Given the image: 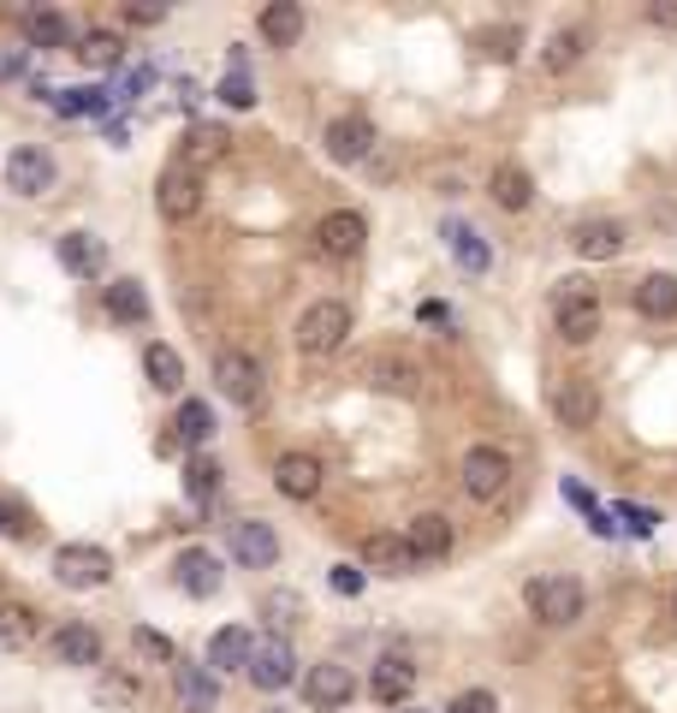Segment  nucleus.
<instances>
[{"mask_svg": "<svg viewBox=\"0 0 677 713\" xmlns=\"http://www.w3.org/2000/svg\"><path fill=\"white\" fill-rule=\"evenodd\" d=\"M345 339H351V303H338V298L309 303L303 322H298V352H303V357H328V352H338Z\"/></svg>", "mask_w": 677, "mask_h": 713, "instance_id": "nucleus-1", "label": "nucleus"}, {"mask_svg": "<svg viewBox=\"0 0 677 713\" xmlns=\"http://www.w3.org/2000/svg\"><path fill=\"white\" fill-rule=\"evenodd\" d=\"M529 613H535L541 624H553V631H565V624L582 619V583L577 577H535V583L523 589Z\"/></svg>", "mask_w": 677, "mask_h": 713, "instance_id": "nucleus-2", "label": "nucleus"}, {"mask_svg": "<svg viewBox=\"0 0 677 713\" xmlns=\"http://www.w3.org/2000/svg\"><path fill=\"white\" fill-rule=\"evenodd\" d=\"M553 322H558V339L565 345H588L600 333V298L582 280H565L553 298Z\"/></svg>", "mask_w": 677, "mask_h": 713, "instance_id": "nucleus-3", "label": "nucleus"}, {"mask_svg": "<svg viewBox=\"0 0 677 713\" xmlns=\"http://www.w3.org/2000/svg\"><path fill=\"white\" fill-rule=\"evenodd\" d=\"M214 387L226 392L238 411H262V399H268V381H262V363L249 352H220L214 357Z\"/></svg>", "mask_w": 677, "mask_h": 713, "instance_id": "nucleus-4", "label": "nucleus"}, {"mask_svg": "<svg viewBox=\"0 0 677 713\" xmlns=\"http://www.w3.org/2000/svg\"><path fill=\"white\" fill-rule=\"evenodd\" d=\"M108 577H113V559L90 542H66L54 553V583L60 589H101Z\"/></svg>", "mask_w": 677, "mask_h": 713, "instance_id": "nucleus-5", "label": "nucleus"}, {"mask_svg": "<svg viewBox=\"0 0 677 713\" xmlns=\"http://www.w3.org/2000/svg\"><path fill=\"white\" fill-rule=\"evenodd\" d=\"M321 149H328V161L351 167V161H369L375 155V120H363V113H338L321 131Z\"/></svg>", "mask_w": 677, "mask_h": 713, "instance_id": "nucleus-6", "label": "nucleus"}, {"mask_svg": "<svg viewBox=\"0 0 677 713\" xmlns=\"http://www.w3.org/2000/svg\"><path fill=\"white\" fill-rule=\"evenodd\" d=\"M458 476H464V493H469V500H499V493H506V482H511V458L499 453V446H469Z\"/></svg>", "mask_w": 677, "mask_h": 713, "instance_id": "nucleus-7", "label": "nucleus"}, {"mask_svg": "<svg viewBox=\"0 0 677 713\" xmlns=\"http://www.w3.org/2000/svg\"><path fill=\"white\" fill-rule=\"evenodd\" d=\"M363 238H369V221H363L357 209H333L328 221L315 226V250L333 256V261H351L363 250Z\"/></svg>", "mask_w": 677, "mask_h": 713, "instance_id": "nucleus-8", "label": "nucleus"}, {"mask_svg": "<svg viewBox=\"0 0 677 713\" xmlns=\"http://www.w3.org/2000/svg\"><path fill=\"white\" fill-rule=\"evenodd\" d=\"M553 416L565 422V428H595V416H600V392L588 375H565V381L553 387Z\"/></svg>", "mask_w": 677, "mask_h": 713, "instance_id": "nucleus-9", "label": "nucleus"}, {"mask_svg": "<svg viewBox=\"0 0 677 713\" xmlns=\"http://www.w3.org/2000/svg\"><path fill=\"white\" fill-rule=\"evenodd\" d=\"M155 209H160V221H190V214L202 209V179L197 172H185V167H167L160 172V185H155Z\"/></svg>", "mask_w": 677, "mask_h": 713, "instance_id": "nucleus-10", "label": "nucleus"}, {"mask_svg": "<svg viewBox=\"0 0 677 713\" xmlns=\"http://www.w3.org/2000/svg\"><path fill=\"white\" fill-rule=\"evenodd\" d=\"M291 678H298V654H291L286 636L256 643V654H249V683H256V690H286Z\"/></svg>", "mask_w": 677, "mask_h": 713, "instance_id": "nucleus-11", "label": "nucleus"}, {"mask_svg": "<svg viewBox=\"0 0 677 713\" xmlns=\"http://www.w3.org/2000/svg\"><path fill=\"white\" fill-rule=\"evenodd\" d=\"M303 695H309V708H345L351 695H357V678H351V666L321 660V666L303 672Z\"/></svg>", "mask_w": 677, "mask_h": 713, "instance_id": "nucleus-12", "label": "nucleus"}, {"mask_svg": "<svg viewBox=\"0 0 677 713\" xmlns=\"http://www.w3.org/2000/svg\"><path fill=\"white\" fill-rule=\"evenodd\" d=\"M363 375H369V387H380V392H399V399H410V392H422V363H417V357H404V352H375Z\"/></svg>", "mask_w": 677, "mask_h": 713, "instance_id": "nucleus-13", "label": "nucleus"}, {"mask_svg": "<svg viewBox=\"0 0 677 713\" xmlns=\"http://www.w3.org/2000/svg\"><path fill=\"white\" fill-rule=\"evenodd\" d=\"M54 185V161L42 149H31V143H19V149L7 155V191L19 197H42Z\"/></svg>", "mask_w": 677, "mask_h": 713, "instance_id": "nucleus-14", "label": "nucleus"}, {"mask_svg": "<svg viewBox=\"0 0 677 713\" xmlns=\"http://www.w3.org/2000/svg\"><path fill=\"white\" fill-rule=\"evenodd\" d=\"M363 565H369V571H380V577H410L422 559H417V547H410L404 535L380 530V535H369V542H363Z\"/></svg>", "mask_w": 677, "mask_h": 713, "instance_id": "nucleus-15", "label": "nucleus"}, {"mask_svg": "<svg viewBox=\"0 0 677 713\" xmlns=\"http://www.w3.org/2000/svg\"><path fill=\"white\" fill-rule=\"evenodd\" d=\"M232 559L249 565V571H268V565L279 559V535H274V523H232Z\"/></svg>", "mask_w": 677, "mask_h": 713, "instance_id": "nucleus-16", "label": "nucleus"}, {"mask_svg": "<svg viewBox=\"0 0 677 713\" xmlns=\"http://www.w3.org/2000/svg\"><path fill=\"white\" fill-rule=\"evenodd\" d=\"M274 488L286 493V500H315V493H321V458H309V453H279Z\"/></svg>", "mask_w": 677, "mask_h": 713, "instance_id": "nucleus-17", "label": "nucleus"}, {"mask_svg": "<svg viewBox=\"0 0 677 713\" xmlns=\"http://www.w3.org/2000/svg\"><path fill=\"white\" fill-rule=\"evenodd\" d=\"M48 654L60 666H101V636L90 624H60V631L48 636Z\"/></svg>", "mask_w": 677, "mask_h": 713, "instance_id": "nucleus-18", "label": "nucleus"}, {"mask_svg": "<svg viewBox=\"0 0 677 713\" xmlns=\"http://www.w3.org/2000/svg\"><path fill=\"white\" fill-rule=\"evenodd\" d=\"M404 542L417 547V559H422V565H429V559H446V553H452V542H458V535H452V523L440 517V512H422V517H410Z\"/></svg>", "mask_w": 677, "mask_h": 713, "instance_id": "nucleus-19", "label": "nucleus"}, {"mask_svg": "<svg viewBox=\"0 0 677 713\" xmlns=\"http://www.w3.org/2000/svg\"><path fill=\"white\" fill-rule=\"evenodd\" d=\"M369 690H375V702L399 708L404 695L417 690V666H410L404 654H387V660H375V678H369Z\"/></svg>", "mask_w": 677, "mask_h": 713, "instance_id": "nucleus-20", "label": "nucleus"}, {"mask_svg": "<svg viewBox=\"0 0 677 713\" xmlns=\"http://www.w3.org/2000/svg\"><path fill=\"white\" fill-rule=\"evenodd\" d=\"M570 250H577L582 261H612L618 250H624V226H612V221H582L577 232H570Z\"/></svg>", "mask_w": 677, "mask_h": 713, "instance_id": "nucleus-21", "label": "nucleus"}, {"mask_svg": "<svg viewBox=\"0 0 677 713\" xmlns=\"http://www.w3.org/2000/svg\"><path fill=\"white\" fill-rule=\"evenodd\" d=\"M173 571H179V589H185V594H197V601L220 589V559H214L209 547H185Z\"/></svg>", "mask_w": 677, "mask_h": 713, "instance_id": "nucleus-22", "label": "nucleus"}, {"mask_svg": "<svg viewBox=\"0 0 677 713\" xmlns=\"http://www.w3.org/2000/svg\"><path fill=\"white\" fill-rule=\"evenodd\" d=\"M256 31L274 42V48H291V42L303 36V7L298 0H274V7L256 12Z\"/></svg>", "mask_w": 677, "mask_h": 713, "instance_id": "nucleus-23", "label": "nucleus"}, {"mask_svg": "<svg viewBox=\"0 0 677 713\" xmlns=\"http://www.w3.org/2000/svg\"><path fill=\"white\" fill-rule=\"evenodd\" d=\"M101 303H108V315H113L120 327L149 322V292H143L137 280H108V292H101Z\"/></svg>", "mask_w": 677, "mask_h": 713, "instance_id": "nucleus-24", "label": "nucleus"}, {"mask_svg": "<svg viewBox=\"0 0 677 713\" xmlns=\"http://www.w3.org/2000/svg\"><path fill=\"white\" fill-rule=\"evenodd\" d=\"M36 631H42L36 606H24V601H7V606H0V654L31 648V643H36Z\"/></svg>", "mask_w": 677, "mask_h": 713, "instance_id": "nucleus-25", "label": "nucleus"}, {"mask_svg": "<svg viewBox=\"0 0 677 713\" xmlns=\"http://www.w3.org/2000/svg\"><path fill=\"white\" fill-rule=\"evenodd\" d=\"M249 654H256V643H249V631H238V624H226V631L209 636V666L214 672H249Z\"/></svg>", "mask_w": 677, "mask_h": 713, "instance_id": "nucleus-26", "label": "nucleus"}, {"mask_svg": "<svg viewBox=\"0 0 677 713\" xmlns=\"http://www.w3.org/2000/svg\"><path fill=\"white\" fill-rule=\"evenodd\" d=\"M173 683H179V702H185V713H214L220 708V690H214V678H209V666H179L173 672Z\"/></svg>", "mask_w": 677, "mask_h": 713, "instance_id": "nucleus-27", "label": "nucleus"}, {"mask_svg": "<svg viewBox=\"0 0 677 713\" xmlns=\"http://www.w3.org/2000/svg\"><path fill=\"white\" fill-rule=\"evenodd\" d=\"M220 155H226V131H220V125H197V131H190V137H185V155H179V167H185V172H197V179H202V172H209V167L220 161Z\"/></svg>", "mask_w": 677, "mask_h": 713, "instance_id": "nucleus-28", "label": "nucleus"}, {"mask_svg": "<svg viewBox=\"0 0 677 713\" xmlns=\"http://www.w3.org/2000/svg\"><path fill=\"white\" fill-rule=\"evenodd\" d=\"M143 369H149V387L155 392H185V357L173 345H143Z\"/></svg>", "mask_w": 677, "mask_h": 713, "instance_id": "nucleus-29", "label": "nucleus"}, {"mask_svg": "<svg viewBox=\"0 0 677 713\" xmlns=\"http://www.w3.org/2000/svg\"><path fill=\"white\" fill-rule=\"evenodd\" d=\"M636 310L647 315V322H672L677 315V280L672 274H647V280L636 286Z\"/></svg>", "mask_w": 677, "mask_h": 713, "instance_id": "nucleus-30", "label": "nucleus"}, {"mask_svg": "<svg viewBox=\"0 0 677 713\" xmlns=\"http://www.w3.org/2000/svg\"><path fill=\"white\" fill-rule=\"evenodd\" d=\"M488 191H493V202L499 209H511V214H523L529 209V197H535V179H529L523 167H493V179H488Z\"/></svg>", "mask_w": 677, "mask_h": 713, "instance_id": "nucleus-31", "label": "nucleus"}, {"mask_svg": "<svg viewBox=\"0 0 677 713\" xmlns=\"http://www.w3.org/2000/svg\"><path fill=\"white\" fill-rule=\"evenodd\" d=\"M101 261H108V250H101L90 232H66V238H60V268L66 274H96Z\"/></svg>", "mask_w": 677, "mask_h": 713, "instance_id": "nucleus-32", "label": "nucleus"}, {"mask_svg": "<svg viewBox=\"0 0 677 713\" xmlns=\"http://www.w3.org/2000/svg\"><path fill=\"white\" fill-rule=\"evenodd\" d=\"M24 42H31V48H66L71 42V24L60 19V12H24Z\"/></svg>", "mask_w": 677, "mask_h": 713, "instance_id": "nucleus-33", "label": "nucleus"}, {"mask_svg": "<svg viewBox=\"0 0 677 713\" xmlns=\"http://www.w3.org/2000/svg\"><path fill=\"white\" fill-rule=\"evenodd\" d=\"M446 238H452V256H458L469 274H481V268H488V244H481V232H476V226L452 221V226H446Z\"/></svg>", "mask_w": 677, "mask_h": 713, "instance_id": "nucleus-34", "label": "nucleus"}, {"mask_svg": "<svg viewBox=\"0 0 677 713\" xmlns=\"http://www.w3.org/2000/svg\"><path fill=\"white\" fill-rule=\"evenodd\" d=\"M173 428H179L190 446H209V441H214V411H209L202 399H185V404H179V422H173Z\"/></svg>", "mask_w": 677, "mask_h": 713, "instance_id": "nucleus-35", "label": "nucleus"}, {"mask_svg": "<svg viewBox=\"0 0 677 713\" xmlns=\"http://www.w3.org/2000/svg\"><path fill=\"white\" fill-rule=\"evenodd\" d=\"M78 60L96 66V71H108V66L125 60V48H120V36H113V31H90V36L78 42Z\"/></svg>", "mask_w": 677, "mask_h": 713, "instance_id": "nucleus-36", "label": "nucleus"}, {"mask_svg": "<svg viewBox=\"0 0 677 713\" xmlns=\"http://www.w3.org/2000/svg\"><path fill=\"white\" fill-rule=\"evenodd\" d=\"M476 48L488 54V60H499V66H506V60H518V48H523V31H518V24H488V31L476 36Z\"/></svg>", "mask_w": 677, "mask_h": 713, "instance_id": "nucleus-37", "label": "nucleus"}, {"mask_svg": "<svg viewBox=\"0 0 677 713\" xmlns=\"http://www.w3.org/2000/svg\"><path fill=\"white\" fill-rule=\"evenodd\" d=\"M582 48H588V31H577V24H570V31H553V42H547V71H570L582 60Z\"/></svg>", "mask_w": 677, "mask_h": 713, "instance_id": "nucleus-38", "label": "nucleus"}, {"mask_svg": "<svg viewBox=\"0 0 677 713\" xmlns=\"http://www.w3.org/2000/svg\"><path fill=\"white\" fill-rule=\"evenodd\" d=\"M137 695H143L137 672H101V702H108V708H131Z\"/></svg>", "mask_w": 677, "mask_h": 713, "instance_id": "nucleus-39", "label": "nucleus"}, {"mask_svg": "<svg viewBox=\"0 0 677 713\" xmlns=\"http://www.w3.org/2000/svg\"><path fill=\"white\" fill-rule=\"evenodd\" d=\"M31 505L24 500H12V493H0V535H12V542H24V535H31Z\"/></svg>", "mask_w": 677, "mask_h": 713, "instance_id": "nucleus-40", "label": "nucleus"}, {"mask_svg": "<svg viewBox=\"0 0 677 713\" xmlns=\"http://www.w3.org/2000/svg\"><path fill=\"white\" fill-rule=\"evenodd\" d=\"M214 96L226 101V108H238V113H244V108H256V83H249L244 71H226V78H220V90H214Z\"/></svg>", "mask_w": 677, "mask_h": 713, "instance_id": "nucleus-41", "label": "nucleus"}, {"mask_svg": "<svg viewBox=\"0 0 677 713\" xmlns=\"http://www.w3.org/2000/svg\"><path fill=\"white\" fill-rule=\"evenodd\" d=\"M54 108L60 113H108V90H60Z\"/></svg>", "mask_w": 677, "mask_h": 713, "instance_id": "nucleus-42", "label": "nucleus"}, {"mask_svg": "<svg viewBox=\"0 0 677 713\" xmlns=\"http://www.w3.org/2000/svg\"><path fill=\"white\" fill-rule=\"evenodd\" d=\"M137 654H143V660H155V666H179V648H173L160 631H137Z\"/></svg>", "mask_w": 677, "mask_h": 713, "instance_id": "nucleus-43", "label": "nucleus"}, {"mask_svg": "<svg viewBox=\"0 0 677 713\" xmlns=\"http://www.w3.org/2000/svg\"><path fill=\"white\" fill-rule=\"evenodd\" d=\"M262 613H268V624H274V631H286V624H298L303 601H298V594H268V601H262Z\"/></svg>", "mask_w": 677, "mask_h": 713, "instance_id": "nucleus-44", "label": "nucleus"}, {"mask_svg": "<svg viewBox=\"0 0 677 713\" xmlns=\"http://www.w3.org/2000/svg\"><path fill=\"white\" fill-rule=\"evenodd\" d=\"M185 482H190V493H197V500H209V493L220 488V464H214V458H197V464L185 470Z\"/></svg>", "mask_w": 677, "mask_h": 713, "instance_id": "nucleus-45", "label": "nucleus"}, {"mask_svg": "<svg viewBox=\"0 0 677 713\" xmlns=\"http://www.w3.org/2000/svg\"><path fill=\"white\" fill-rule=\"evenodd\" d=\"M446 713H499V702H493V690H464V695H452Z\"/></svg>", "mask_w": 677, "mask_h": 713, "instance_id": "nucleus-46", "label": "nucleus"}, {"mask_svg": "<svg viewBox=\"0 0 677 713\" xmlns=\"http://www.w3.org/2000/svg\"><path fill=\"white\" fill-rule=\"evenodd\" d=\"M143 90H149V66H137V71H125V78H120V101H137Z\"/></svg>", "mask_w": 677, "mask_h": 713, "instance_id": "nucleus-47", "label": "nucleus"}, {"mask_svg": "<svg viewBox=\"0 0 677 713\" xmlns=\"http://www.w3.org/2000/svg\"><path fill=\"white\" fill-rule=\"evenodd\" d=\"M647 24H659V31H677V0H654V7H647Z\"/></svg>", "mask_w": 677, "mask_h": 713, "instance_id": "nucleus-48", "label": "nucleus"}, {"mask_svg": "<svg viewBox=\"0 0 677 713\" xmlns=\"http://www.w3.org/2000/svg\"><path fill=\"white\" fill-rule=\"evenodd\" d=\"M333 589L338 594H357L363 589V571H357V565H333Z\"/></svg>", "mask_w": 677, "mask_h": 713, "instance_id": "nucleus-49", "label": "nucleus"}, {"mask_svg": "<svg viewBox=\"0 0 677 713\" xmlns=\"http://www.w3.org/2000/svg\"><path fill=\"white\" fill-rule=\"evenodd\" d=\"M160 19H167V12H160V7H137V0H131V7H125V24H160Z\"/></svg>", "mask_w": 677, "mask_h": 713, "instance_id": "nucleus-50", "label": "nucleus"}, {"mask_svg": "<svg viewBox=\"0 0 677 713\" xmlns=\"http://www.w3.org/2000/svg\"><path fill=\"white\" fill-rule=\"evenodd\" d=\"M624 523H630L636 535H647V530H654V512H642V505H624Z\"/></svg>", "mask_w": 677, "mask_h": 713, "instance_id": "nucleus-51", "label": "nucleus"}]
</instances>
